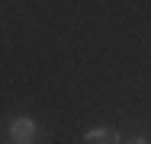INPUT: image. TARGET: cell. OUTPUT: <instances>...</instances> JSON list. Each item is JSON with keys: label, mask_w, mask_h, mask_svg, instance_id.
I'll return each mask as SVG.
<instances>
[{"label": "cell", "mask_w": 151, "mask_h": 144, "mask_svg": "<svg viewBox=\"0 0 151 144\" xmlns=\"http://www.w3.org/2000/svg\"><path fill=\"white\" fill-rule=\"evenodd\" d=\"M10 135H13V141H16V144H26L32 135H35V122H32L29 115H19V118L10 125Z\"/></svg>", "instance_id": "cell-1"}, {"label": "cell", "mask_w": 151, "mask_h": 144, "mask_svg": "<svg viewBox=\"0 0 151 144\" xmlns=\"http://www.w3.org/2000/svg\"><path fill=\"white\" fill-rule=\"evenodd\" d=\"M125 144H148L145 138H132V141H125Z\"/></svg>", "instance_id": "cell-3"}, {"label": "cell", "mask_w": 151, "mask_h": 144, "mask_svg": "<svg viewBox=\"0 0 151 144\" xmlns=\"http://www.w3.org/2000/svg\"><path fill=\"white\" fill-rule=\"evenodd\" d=\"M26 144H29V141H26Z\"/></svg>", "instance_id": "cell-4"}, {"label": "cell", "mask_w": 151, "mask_h": 144, "mask_svg": "<svg viewBox=\"0 0 151 144\" xmlns=\"http://www.w3.org/2000/svg\"><path fill=\"white\" fill-rule=\"evenodd\" d=\"M84 141H87V144H122L119 135H116L113 128H93V131L84 135Z\"/></svg>", "instance_id": "cell-2"}]
</instances>
